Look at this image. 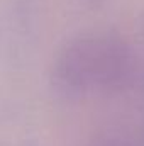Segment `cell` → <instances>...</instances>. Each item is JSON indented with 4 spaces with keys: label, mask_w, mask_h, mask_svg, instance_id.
Listing matches in <instances>:
<instances>
[{
    "label": "cell",
    "mask_w": 144,
    "mask_h": 146,
    "mask_svg": "<svg viewBox=\"0 0 144 146\" xmlns=\"http://www.w3.org/2000/svg\"><path fill=\"white\" fill-rule=\"evenodd\" d=\"M59 78L71 88L117 87L131 72L124 44L108 37H92L71 44L58 65Z\"/></svg>",
    "instance_id": "obj_1"
},
{
    "label": "cell",
    "mask_w": 144,
    "mask_h": 146,
    "mask_svg": "<svg viewBox=\"0 0 144 146\" xmlns=\"http://www.w3.org/2000/svg\"><path fill=\"white\" fill-rule=\"evenodd\" d=\"M95 146H132L131 143H127L126 139L122 138H115V136H108V138H104L100 141H97Z\"/></svg>",
    "instance_id": "obj_2"
}]
</instances>
